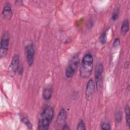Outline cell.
Masks as SVG:
<instances>
[{"mask_svg": "<svg viewBox=\"0 0 130 130\" xmlns=\"http://www.w3.org/2000/svg\"><path fill=\"white\" fill-rule=\"evenodd\" d=\"M2 16L5 19L8 20L11 19L12 17L13 11L9 3H6L2 11Z\"/></svg>", "mask_w": 130, "mask_h": 130, "instance_id": "9", "label": "cell"}, {"mask_svg": "<svg viewBox=\"0 0 130 130\" xmlns=\"http://www.w3.org/2000/svg\"><path fill=\"white\" fill-rule=\"evenodd\" d=\"M115 119L117 123H120L122 119V113L120 110H117L115 112Z\"/></svg>", "mask_w": 130, "mask_h": 130, "instance_id": "15", "label": "cell"}, {"mask_svg": "<svg viewBox=\"0 0 130 130\" xmlns=\"http://www.w3.org/2000/svg\"><path fill=\"white\" fill-rule=\"evenodd\" d=\"M43 98L46 101L49 100L52 95V89L51 87H47L45 88L43 90Z\"/></svg>", "mask_w": 130, "mask_h": 130, "instance_id": "12", "label": "cell"}, {"mask_svg": "<svg viewBox=\"0 0 130 130\" xmlns=\"http://www.w3.org/2000/svg\"><path fill=\"white\" fill-rule=\"evenodd\" d=\"M23 66L22 65L20 66H20H19V68L18 69V72L19 73V74L20 75V74H22V73H23Z\"/></svg>", "mask_w": 130, "mask_h": 130, "instance_id": "22", "label": "cell"}, {"mask_svg": "<svg viewBox=\"0 0 130 130\" xmlns=\"http://www.w3.org/2000/svg\"><path fill=\"white\" fill-rule=\"evenodd\" d=\"M104 67L101 62H98L94 69V78L97 90L100 91L102 88L103 74Z\"/></svg>", "mask_w": 130, "mask_h": 130, "instance_id": "4", "label": "cell"}, {"mask_svg": "<svg viewBox=\"0 0 130 130\" xmlns=\"http://www.w3.org/2000/svg\"><path fill=\"white\" fill-rule=\"evenodd\" d=\"M120 44V40L119 39V38H116L115 39L113 43V47L115 48V47H118Z\"/></svg>", "mask_w": 130, "mask_h": 130, "instance_id": "20", "label": "cell"}, {"mask_svg": "<svg viewBox=\"0 0 130 130\" xmlns=\"http://www.w3.org/2000/svg\"><path fill=\"white\" fill-rule=\"evenodd\" d=\"M61 129H63V130H68V129H70V127H69V126L67 124L65 123L61 127Z\"/></svg>", "mask_w": 130, "mask_h": 130, "instance_id": "23", "label": "cell"}, {"mask_svg": "<svg viewBox=\"0 0 130 130\" xmlns=\"http://www.w3.org/2000/svg\"><path fill=\"white\" fill-rule=\"evenodd\" d=\"M99 41L101 44H105L107 42V31H105L103 32L100 38H99Z\"/></svg>", "mask_w": 130, "mask_h": 130, "instance_id": "16", "label": "cell"}, {"mask_svg": "<svg viewBox=\"0 0 130 130\" xmlns=\"http://www.w3.org/2000/svg\"><path fill=\"white\" fill-rule=\"evenodd\" d=\"M101 128L103 130H109L111 129V126L108 122H103L102 124Z\"/></svg>", "mask_w": 130, "mask_h": 130, "instance_id": "19", "label": "cell"}, {"mask_svg": "<svg viewBox=\"0 0 130 130\" xmlns=\"http://www.w3.org/2000/svg\"><path fill=\"white\" fill-rule=\"evenodd\" d=\"M93 57L90 53H87L83 57L80 68L81 77L87 78L91 76L93 69Z\"/></svg>", "mask_w": 130, "mask_h": 130, "instance_id": "2", "label": "cell"}, {"mask_svg": "<svg viewBox=\"0 0 130 130\" xmlns=\"http://www.w3.org/2000/svg\"><path fill=\"white\" fill-rule=\"evenodd\" d=\"M119 8H116L114 9L113 11V12L112 14V19L113 21L116 20L118 18L119 16Z\"/></svg>", "mask_w": 130, "mask_h": 130, "instance_id": "17", "label": "cell"}, {"mask_svg": "<svg viewBox=\"0 0 130 130\" xmlns=\"http://www.w3.org/2000/svg\"><path fill=\"white\" fill-rule=\"evenodd\" d=\"M129 21L127 19H126L123 21L120 27L121 35L123 36H125L129 30Z\"/></svg>", "mask_w": 130, "mask_h": 130, "instance_id": "11", "label": "cell"}, {"mask_svg": "<svg viewBox=\"0 0 130 130\" xmlns=\"http://www.w3.org/2000/svg\"><path fill=\"white\" fill-rule=\"evenodd\" d=\"M10 43V35L9 32L5 31L1 38L0 44V56L5 57L8 53Z\"/></svg>", "mask_w": 130, "mask_h": 130, "instance_id": "5", "label": "cell"}, {"mask_svg": "<svg viewBox=\"0 0 130 130\" xmlns=\"http://www.w3.org/2000/svg\"><path fill=\"white\" fill-rule=\"evenodd\" d=\"M76 129L78 130H85L86 129V127H85V125L83 122V121L82 120H80L77 125V127H76Z\"/></svg>", "mask_w": 130, "mask_h": 130, "instance_id": "18", "label": "cell"}, {"mask_svg": "<svg viewBox=\"0 0 130 130\" xmlns=\"http://www.w3.org/2000/svg\"><path fill=\"white\" fill-rule=\"evenodd\" d=\"M25 52L28 65L31 67L34 64L35 57V47L32 43H30L26 45L25 47Z\"/></svg>", "mask_w": 130, "mask_h": 130, "instance_id": "6", "label": "cell"}, {"mask_svg": "<svg viewBox=\"0 0 130 130\" xmlns=\"http://www.w3.org/2000/svg\"><path fill=\"white\" fill-rule=\"evenodd\" d=\"M79 62V58L78 55L76 54L74 55L67 66L66 71H65V75L66 77L68 78H71L73 77L75 73L76 69L78 67Z\"/></svg>", "mask_w": 130, "mask_h": 130, "instance_id": "3", "label": "cell"}, {"mask_svg": "<svg viewBox=\"0 0 130 130\" xmlns=\"http://www.w3.org/2000/svg\"><path fill=\"white\" fill-rule=\"evenodd\" d=\"M20 66L19 56L17 54H15L12 58L11 61L8 68V73L11 77H13L18 71Z\"/></svg>", "mask_w": 130, "mask_h": 130, "instance_id": "7", "label": "cell"}, {"mask_svg": "<svg viewBox=\"0 0 130 130\" xmlns=\"http://www.w3.org/2000/svg\"><path fill=\"white\" fill-rule=\"evenodd\" d=\"M20 118H21V121L24 124H25L29 129H32V124L31 123L29 119L26 117H25L24 115H21Z\"/></svg>", "mask_w": 130, "mask_h": 130, "instance_id": "14", "label": "cell"}, {"mask_svg": "<svg viewBox=\"0 0 130 130\" xmlns=\"http://www.w3.org/2000/svg\"><path fill=\"white\" fill-rule=\"evenodd\" d=\"M67 119V112L65 109H61L58 115V117L56 119V127L58 129L61 128L62 126L66 123Z\"/></svg>", "mask_w": 130, "mask_h": 130, "instance_id": "8", "label": "cell"}, {"mask_svg": "<svg viewBox=\"0 0 130 130\" xmlns=\"http://www.w3.org/2000/svg\"><path fill=\"white\" fill-rule=\"evenodd\" d=\"M93 24V21L92 19H90L87 23V27L88 28H91Z\"/></svg>", "mask_w": 130, "mask_h": 130, "instance_id": "21", "label": "cell"}, {"mask_svg": "<svg viewBox=\"0 0 130 130\" xmlns=\"http://www.w3.org/2000/svg\"><path fill=\"white\" fill-rule=\"evenodd\" d=\"M54 111L51 106H46L43 110L38 120L39 130H47L49 129L50 125L53 120Z\"/></svg>", "mask_w": 130, "mask_h": 130, "instance_id": "1", "label": "cell"}, {"mask_svg": "<svg viewBox=\"0 0 130 130\" xmlns=\"http://www.w3.org/2000/svg\"><path fill=\"white\" fill-rule=\"evenodd\" d=\"M124 112L125 115V120L127 126L130 127V111L129 107L128 105H126L124 109Z\"/></svg>", "mask_w": 130, "mask_h": 130, "instance_id": "13", "label": "cell"}, {"mask_svg": "<svg viewBox=\"0 0 130 130\" xmlns=\"http://www.w3.org/2000/svg\"><path fill=\"white\" fill-rule=\"evenodd\" d=\"M95 89V84L94 81L91 79L87 83L85 89V95L87 98H90L93 94Z\"/></svg>", "mask_w": 130, "mask_h": 130, "instance_id": "10", "label": "cell"}]
</instances>
